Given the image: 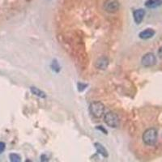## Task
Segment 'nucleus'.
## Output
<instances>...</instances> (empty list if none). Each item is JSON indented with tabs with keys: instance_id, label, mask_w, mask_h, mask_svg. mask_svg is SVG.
Listing matches in <instances>:
<instances>
[{
	"instance_id": "nucleus-1",
	"label": "nucleus",
	"mask_w": 162,
	"mask_h": 162,
	"mask_svg": "<svg viewBox=\"0 0 162 162\" xmlns=\"http://www.w3.org/2000/svg\"><path fill=\"white\" fill-rule=\"evenodd\" d=\"M158 133L155 128L147 129L143 134L142 139L144 144L148 146H153L157 142Z\"/></svg>"
},
{
	"instance_id": "nucleus-14",
	"label": "nucleus",
	"mask_w": 162,
	"mask_h": 162,
	"mask_svg": "<svg viewBox=\"0 0 162 162\" xmlns=\"http://www.w3.org/2000/svg\"><path fill=\"white\" fill-rule=\"evenodd\" d=\"M158 55H159L160 58H162V46H160L159 48V50H158Z\"/></svg>"
},
{
	"instance_id": "nucleus-3",
	"label": "nucleus",
	"mask_w": 162,
	"mask_h": 162,
	"mask_svg": "<svg viewBox=\"0 0 162 162\" xmlns=\"http://www.w3.org/2000/svg\"><path fill=\"white\" fill-rule=\"evenodd\" d=\"M104 121L106 125L112 128H116L119 125V116L114 112H107L104 116Z\"/></svg>"
},
{
	"instance_id": "nucleus-10",
	"label": "nucleus",
	"mask_w": 162,
	"mask_h": 162,
	"mask_svg": "<svg viewBox=\"0 0 162 162\" xmlns=\"http://www.w3.org/2000/svg\"><path fill=\"white\" fill-rule=\"evenodd\" d=\"M94 146L97 148V152L98 153H100L104 157H108V152H107V150L104 148V146L102 145V144H101L100 143H94Z\"/></svg>"
},
{
	"instance_id": "nucleus-15",
	"label": "nucleus",
	"mask_w": 162,
	"mask_h": 162,
	"mask_svg": "<svg viewBox=\"0 0 162 162\" xmlns=\"http://www.w3.org/2000/svg\"><path fill=\"white\" fill-rule=\"evenodd\" d=\"M80 85H81V83H79V84H78V88H79ZM83 86H87V84H83V83H82V87H83ZM80 89H81V88H79V91H80ZM83 89H84V88H82V91H83Z\"/></svg>"
},
{
	"instance_id": "nucleus-4",
	"label": "nucleus",
	"mask_w": 162,
	"mask_h": 162,
	"mask_svg": "<svg viewBox=\"0 0 162 162\" xmlns=\"http://www.w3.org/2000/svg\"><path fill=\"white\" fill-rule=\"evenodd\" d=\"M120 4L118 0H106L104 2V9L109 13H115L119 10Z\"/></svg>"
},
{
	"instance_id": "nucleus-12",
	"label": "nucleus",
	"mask_w": 162,
	"mask_h": 162,
	"mask_svg": "<svg viewBox=\"0 0 162 162\" xmlns=\"http://www.w3.org/2000/svg\"><path fill=\"white\" fill-rule=\"evenodd\" d=\"M10 160L12 162H20L21 161V157L18 155V154H16V153H11L10 154Z\"/></svg>"
},
{
	"instance_id": "nucleus-2",
	"label": "nucleus",
	"mask_w": 162,
	"mask_h": 162,
	"mask_svg": "<svg viewBox=\"0 0 162 162\" xmlns=\"http://www.w3.org/2000/svg\"><path fill=\"white\" fill-rule=\"evenodd\" d=\"M105 106L101 101L92 102L89 106V111L94 118L100 119L105 114Z\"/></svg>"
},
{
	"instance_id": "nucleus-5",
	"label": "nucleus",
	"mask_w": 162,
	"mask_h": 162,
	"mask_svg": "<svg viewBox=\"0 0 162 162\" xmlns=\"http://www.w3.org/2000/svg\"><path fill=\"white\" fill-rule=\"evenodd\" d=\"M156 63V58L153 53H148L142 57L141 64L143 67H152Z\"/></svg>"
},
{
	"instance_id": "nucleus-6",
	"label": "nucleus",
	"mask_w": 162,
	"mask_h": 162,
	"mask_svg": "<svg viewBox=\"0 0 162 162\" xmlns=\"http://www.w3.org/2000/svg\"><path fill=\"white\" fill-rule=\"evenodd\" d=\"M109 59L107 57L102 56L98 58L95 62L96 68L98 70H106L108 67Z\"/></svg>"
},
{
	"instance_id": "nucleus-11",
	"label": "nucleus",
	"mask_w": 162,
	"mask_h": 162,
	"mask_svg": "<svg viewBox=\"0 0 162 162\" xmlns=\"http://www.w3.org/2000/svg\"><path fill=\"white\" fill-rule=\"evenodd\" d=\"M30 90H31L32 93L34 94V95L37 96V97H39L41 98H45L46 97V93L44 92H42V90H40L39 88H38L31 87L30 88Z\"/></svg>"
},
{
	"instance_id": "nucleus-9",
	"label": "nucleus",
	"mask_w": 162,
	"mask_h": 162,
	"mask_svg": "<svg viewBox=\"0 0 162 162\" xmlns=\"http://www.w3.org/2000/svg\"><path fill=\"white\" fill-rule=\"evenodd\" d=\"M162 6V0H147L145 2V7L148 8H156Z\"/></svg>"
},
{
	"instance_id": "nucleus-13",
	"label": "nucleus",
	"mask_w": 162,
	"mask_h": 162,
	"mask_svg": "<svg viewBox=\"0 0 162 162\" xmlns=\"http://www.w3.org/2000/svg\"><path fill=\"white\" fill-rule=\"evenodd\" d=\"M5 148H6V144L3 142H0V154L4 152Z\"/></svg>"
},
{
	"instance_id": "nucleus-8",
	"label": "nucleus",
	"mask_w": 162,
	"mask_h": 162,
	"mask_svg": "<svg viewBox=\"0 0 162 162\" xmlns=\"http://www.w3.org/2000/svg\"><path fill=\"white\" fill-rule=\"evenodd\" d=\"M156 34V32L154 31L152 29H144L143 31L140 32L139 34V37L143 40H148L152 38Z\"/></svg>"
},
{
	"instance_id": "nucleus-7",
	"label": "nucleus",
	"mask_w": 162,
	"mask_h": 162,
	"mask_svg": "<svg viewBox=\"0 0 162 162\" xmlns=\"http://www.w3.org/2000/svg\"><path fill=\"white\" fill-rule=\"evenodd\" d=\"M146 11L144 9H136V10L134 11L133 12V17L134 20L137 25H139L143 21V18L145 16Z\"/></svg>"
}]
</instances>
